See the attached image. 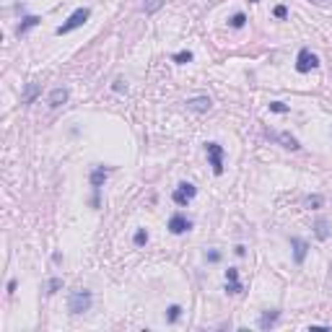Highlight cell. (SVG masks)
Masks as SVG:
<instances>
[{
	"label": "cell",
	"mask_w": 332,
	"mask_h": 332,
	"mask_svg": "<svg viewBox=\"0 0 332 332\" xmlns=\"http://www.w3.org/2000/svg\"><path fill=\"white\" fill-rule=\"evenodd\" d=\"M208 260H210V262H218V260H220V254H218V252H210V254H208Z\"/></svg>",
	"instance_id": "obj_27"
},
{
	"label": "cell",
	"mask_w": 332,
	"mask_h": 332,
	"mask_svg": "<svg viewBox=\"0 0 332 332\" xmlns=\"http://www.w3.org/2000/svg\"><path fill=\"white\" fill-rule=\"evenodd\" d=\"M275 322H278V312H268V314H262V317H260V329H270Z\"/></svg>",
	"instance_id": "obj_13"
},
{
	"label": "cell",
	"mask_w": 332,
	"mask_h": 332,
	"mask_svg": "<svg viewBox=\"0 0 332 332\" xmlns=\"http://www.w3.org/2000/svg\"><path fill=\"white\" fill-rule=\"evenodd\" d=\"M190 220L185 218V215H171V220H169V231L171 234H185V231H190Z\"/></svg>",
	"instance_id": "obj_7"
},
{
	"label": "cell",
	"mask_w": 332,
	"mask_h": 332,
	"mask_svg": "<svg viewBox=\"0 0 332 332\" xmlns=\"http://www.w3.org/2000/svg\"><path fill=\"white\" fill-rule=\"evenodd\" d=\"M60 285H62V280H60V278H52V280H50V285H47V293H55V291L60 288Z\"/></svg>",
	"instance_id": "obj_21"
},
{
	"label": "cell",
	"mask_w": 332,
	"mask_h": 332,
	"mask_svg": "<svg viewBox=\"0 0 332 332\" xmlns=\"http://www.w3.org/2000/svg\"><path fill=\"white\" fill-rule=\"evenodd\" d=\"M65 101H68V88H55L50 94V106H60Z\"/></svg>",
	"instance_id": "obj_12"
},
{
	"label": "cell",
	"mask_w": 332,
	"mask_h": 332,
	"mask_svg": "<svg viewBox=\"0 0 332 332\" xmlns=\"http://www.w3.org/2000/svg\"><path fill=\"white\" fill-rule=\"evenodd\" d=\"M195 195H197V187H195V185H190V182H182L179 187L174 190V195H171V197H174V203H176V205H187Z\"/></svg>",
	"instance_id": "obj_4"
},
{
	"label": "cell",
	"mask_w": 332,
	"mask_h": 332,
	"mask_svg": "<svg viewBox=\"0 0 332 332\" xmlns=\"http://www.w3.org/2000/svg\"><path fill=\"white\" fill-rule=\"evenodd\" d=\"M205 151H208V159H210L213 174L220 176V174H224V148H220L218 143H205Z\"/></svg>",
	"instance_id": "obj_3"
},
{
	"label": "cell",
	"mask_w": 332,
	"mask_h": 332,
	"mask_svg": "<svg viewBox=\"0 0 332 332\" xmlns=\"http://www.w3.org/2000/svg\"><path fill=\"white\" fill-rule=\"evenodd\" d=\"M145 241H148V234H145V231L140 229V231L135 234V244H138V247H143V244H145Z\"/></svg>",
	"instance_id": "obj_22"
},
{
	"label": "cell",
	"mask_w": 332,
	"mask_h": 332,
	"mask_svg": "<svg viewBox=\"0 0 332 332\" xmlns=\"http://www.w3.org/2000/svg\"><path fill=\"white\" fill-rule=\"evenodd\" d=\"M317 65H319L317 55H312L309 50H301V52H299V57H296V70H299V73H309V70H314Z\"/></svg>",
	"instance_id": "obj_5"
},
{
	"label": "cell",
	"mask_w": 332,
	"mask_h": 332,
	"mask_svg": "<svg viewBox=\"0 0 332 332\" xmlns=\"http://www.w3.org/2000/svg\"><path fill=\"white\" fill-rule=\"evenodd\" d=\"M312 3H327V0H312Z\"/></svg>",
	"instance_id": "obj_28"
},
{
	"label": "cell",
	"mask_w": 332,
	"mask_h": 332,
	"mask_svg": "<svg viewBox=\"0 0 332 332\" xmlns=\"http://www.w3.org/2000/svg\"><path fill=\"white\" fill-rule=\"evenodd\" d=\"M270 109H273V112H288V106H285L283 101H273V104H270Z\"/></svg>",
	"instance_id": "obj_24"
},
{
	"label": "cell",
	"mask_w": 332,
	"mask_h": 332,
	"mask_svg": "<svg viewBox=\"0 0 332 332\" xmlns=\"http://www.w3.org/2000/svg\"><path fill=\"white\" fill-rule=\"evenodd\" d=\"M36 24H39V16H26V18H24V24L16 29V34H18V36H21V34H26V31H29L31 26H36Z\"/></svg>",
	"instance_id": "obj_14"
},
{
	"label": "cell",
	"mask_w": 332,
	"mask_h": 332,
	"mask_svg": "<svg viewBox=\"0 0 332 332\" xmlns=\"http://www.w3.org/2000/svg\"><path fill=\"white\" fill-rule=\"evenodd\" d=\"M275 140H280L283 143V148H288V151H299L301 145H299V140L293 138V135H288V132H278V135H273Z\"/></svg>",
	"instance_id": "obj_10"
},
{
	"label": "cell",
	"mask_w": 332,
	"mask_h": 332,
	"mask_svg": "<svg viewBox=\"0 0 332 332\" xmlns=\"http://www.w3.org/2000/svg\"><path fill=\"white\" fill-rule=\"evenodd\" d=\"M324 203V197L322 195H312V197H306V208H319Z\"/></svg>",
	"instance_id": "obj_17"
},
{
	"label": "cell",
	"mask_w": 332,
	"mask_h": 332,
	"mask_svg": "<svg viewBox=\"0 0 332 332\" xmlns=\"http://www.w3.org/2000/svg\"><path fill=\"white\" fill-rule=\"evenodd\" d=\"M68 309L73 314H83L91 309V291H86V288H76L68 299Z\"/></svg>",
	"instance_id": "obj_2"
},
{
	"label": "cell",
	"mask_w": 332,
	"mask_h": 332,
	"mask_svg": "<svg viewBox=\"0 0 332 332\" xmlns=\"http://www.w3.org/2000/svg\"><path fill=\"white\" fill-rule=\"evenodd\" d=\"M249 3H257V0H249Z\"/></svg>",
	"instance_id": "obj_29"
},
{
	"label": "cell",
	"mask_w": 332,
	"mask_h": 332,
	"mask_svg": "<svg viewBox=\"0 0 332 332\" xmlns=\"http://www.w3.org/2000/svg\"><path fill=\"white\" fill-rule=\"evenodd\" d=\"M106 174H109V169H104V166H96V169L91 171V185H94V190H96V192H99V187L104 185Z\"/></svg>",
	"instance_id": "obj_11"
},
{
	"label": "cell",
	"mask_w": 332,
	"mask_h": 332,
	"mask_svg": "<svg viewBox=\"0 0 332 332\" xmlns=\"http://www.w3.org/2000/svg\"><path fill=\"white\" fill-rule=\"evenodd\" d=\"M161 3H164V0H151V3L145 6V11H148V13H153V11H159V8H161Z\"/></svg>",
	"instance_id": "obj_23"
},
{
	"label": "cell",
	"mask_w": 332,
	"mask_h": 332,
	"mask_svg": "<svg viewBox=\"0 0 332 332\" xmlns=\"http://www.w3.org/2000/svg\"><path fill=\"white\" fill-rule=\"evenodd\" d=\"M179 314H182V306H169V322H176V319H179Z\"/></svg>",
	"instance_id": "obj_19"
},
{
	"label": "cell",
	"mask_w": 332,
	"mask_h": 332,
	"mask_svg": "<svg viewBox=\"0 0 332 332\" xmlns=\"http://www.w3.org/2000/svg\"><path fill=\"white\" fill-rule=\"evenodd\" d=\"M291 247H293V260H296V265H301L304 260H306V252H309V244L304 239H299V236H293L291 239Z\"/></svg>",
	"instance_id": "obj_6"
},
{
	"label": "cell",
	"mask_w": 332,
	"mask_h": 332,
	"mask_svg": "<svg viewBox=\"0 0 332 332\" xmlns=\"http://www.w3.org/2000/svg\"><path fill=\"white\" fill-rule=\"evenodd\" d=\"M36 94H39V83H29L26 86V94H24V104H31L36 99Z\"/></svg>",
	"instance_id": "obj_15"
},
{
	"label": "cell",
	"mask_w": 332,
	"mask_h": 332,
	"mask_svg": "<svg viewBox=\"0 0 332 332\" xmlns=\"http://www.w3.org/2000/svg\"><path fill=\"white\" fill-rule=\"evenodd\" d=\"M112 88H115L117 94H122V91H127V83H125V81H115V86H112Z\"/></svg>",
	"instance_id": "obj_25"
},
{
	"label": "cell",
	"mask_w": 332,
	"mask_h": 332,
	"mask_svg": "<svg viewBox=\"0 0 332 332\" xmlns=\"http://www.w3.org/2000/svg\"><path fill=\"white\" fill-rule=\"evenodd\" d=\"M285 13H288V11H285V6H278V8H275V16H278V18H285Z\"/></svg>",
	"instance_id": "obj_26"
},
{
	"label": "cell",
	"mask_w": 332,
	"mask_h": 332,
	"mask_svg": "<svg viewBox=\"0 0 332 332\" xmlns=\"http://www.w3.org/2000/svg\"><path fill=\"white\" fill-rule=\"evenodd\" d=\"M314 229H317V239H322V241H324V239L329 236V229H327V220H322V218H319Z\"/></svg>",
	"instance_id": "obj_16"
},
{
	"label": "cell",
	"mask_w": 332,
	"mask_h": 332,
	"mask_svg": "<svg viewBox=\"0 0 332 332\" xmlns=\"http://www.w3.org/2000/svg\"><path fill=\"white\" fill-rule=\"evenodd\" d=\"M192 60V52H179V55H174V62H179V65H185V62H190Z\"/></svg>",
	"instance_id": "obj_20"
},
{
	"label": "cell",
	"mask_w": 332,
	"mask_h": 332,
	"mask_svg": "<svg viewBox=\"0 0 332 332\" xmlns=\"http://www.w3.org/2000/svg\"><path fill=\"white\" fill-rule=\"evenodd\" d=\"M88 16H91V11H88V8H78V11H73L70 13V18L68 21H65V24L62 26H57L55 29V34H70V31H76V29H81L83 24H86V21H88Z\"/></svg>",
	"instance_id": "obj_1"
},
{
	"label": "cell",
	"mask_w": 332,
	"mask_h": 332,
	"mask_svg": "<svg viewBox=\"0 0 332 332\" xmlns=\"http://www.w3.org/2000/svg\"><path fill=\"white\" fill-rule=\"evenodd\" d=\"M226 280H229V283H226V291H229V293H239V291H241V285H239V273H236L234 268L226 270Z\"/></svg>",
	"instance_id": "obj_9"
},
{
	"label": "cell",
	"mask_w": 332,
	"mask_h": 332,
	"mask_svg": "<svg viewBox=\"0 0 332 332\" xmlns=\"http://www.w3.org/2000/svg\"><path fill=\"white\" fill-rule=\"evenodd\" d=\"M244 21H247L244 13H236V16L231 18V26H234V29H241V26H244Z\"/></svg>",
	"instance_id": "obj_18"
},
{
	"label": "cell",
	"mask_w": 332,
	"mask_h": 332,
	"mask_svg": "<svg viewBox=\"0 0 332 332\" xmlns=\"http://www.w3.org/2000/svg\"><path fill=\"white\" fill-rule=\"evenodd\" d=\"M210 106H213V101L208 96H195L187 101V109H192V112H208Z\"/></svg>",
	"instance_id": "obj_8"
}]
</instances>
